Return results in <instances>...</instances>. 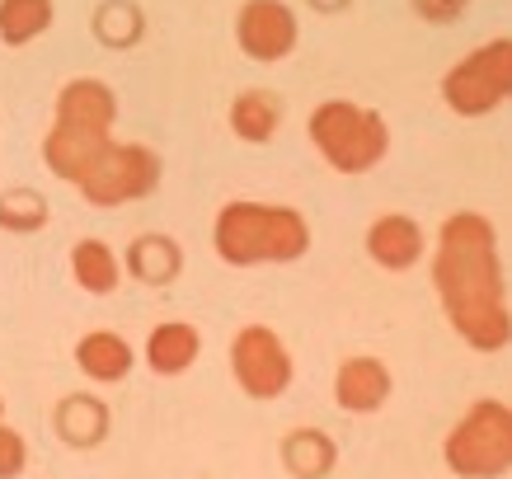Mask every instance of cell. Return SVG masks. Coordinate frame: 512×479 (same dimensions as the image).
Returning <instances> with one entry per match:
<instances>
[{
    "label": "cell",
    "instance_id": "6da1fadb",
    "mask_svg": "<svg viewBox=\"0 0 512 479\" xmlns=\"http://www.w3.org/2000/svg\"><path fill=\"white\" fill-rule=\"evenodd\" d=\"M433 287L447 310L451 329L475 348L498 353L512 343V306H508V273L498 254V231L484 212H451L433 235Z\"/></svg>",
    "mask_w": 512,
    "mask_h": 479
},
{
    "label": "cell",
    "instance_id": "7a4b0ae2",
    "mask_svg": "<svg viewBox=\"0 0 512 479\" xmlns=\"http://www.w3.org/2000/svg\"><path fill=\"white\" fill-rule=\"evenodd\" d=\"M311 221L287 202L235 198L212 221V249L226 268H282L311 254Z\"/></svg>",
    "mask_w": 512,
    "mask_h": 479
},
{
    "label": "cell",
    "instance_id": "3957f363",
    "mask_svg": "<svg viewBox=\"0 0 512 479\" xmlns=\"http://www.w3.org/2000/svg\"><path fill=\"white\" fill-rule=\"evenodd\" d=\"M306 137L334 174H372L390 155V123L357 99H325L306 118Z\"/></svg>",
    "mask_w": 512,
    "mask_h": 479
},
{
    "label": "cell",
    "instance_id": "277c9868",
    "mask_svg": "<svg viewBox=\"0 0 512 479\" xmlns=\"http://www.w3.org/2000/svg\"><path fill=\"white\" fill-rule=\"evenodd\" d=\"M442 461L461 479H498L512 470V404L475 400L442 442Z\"/></svg>",
    "mask_w": 512,
    "mask_h": 479
},
{
    "label": "cell",
    "instance_id": "5b68a950",
    "mask_svg": "<svg viewBox=\"0 0 512 479\" xmlns=\"http://www.w3.org/2000/svg\"><path fill=\"white\" fill-rule=\"evenodd\" d=\"M512 99V38H489L442 76V104L456 118H489Z\"/></svg>",
    "mask_w": 512,
    "mask_h": 479
},
{
    "label": "cell",
    "instance_id": "8992f818",
    "mask_svg": "<svg viewBox=\"0 0 512 479\" xmlns=\"http://www.w3.org/2000/svg\"><path fill=\"white\" fill-rule=\"evenodd\" d=\"M165 179V160L141 141H113L104 160L90 170V179L80 184V198L94 207H127V202L151 198Z\"/></svg>",
    "mask_w": 512,
    "mask_h": 479
},
{
    "label": "cell",
    "instance_id": "52a82bcc",
    "mask_svg": "<svg viewBox=\"0 0 512 479\" xmlns=\"http://www.w3.org/2000/svg\"><path fill=\"white\" fill-rule=\"evenodd\" d=\"M231 376L235 386L245 390L249 400H282L296 381V362L292 348L278 329L268 325H245L231 339Z\"/></svg>",
    "mask_w": 512,
    "mask_h": 479
},
{
    "label": "cell",
    "instance_id": "ba28073f",
    "mask_svg": "<svg viewBox=\"0 0 512 479\" xmlns=\"http://www.w3.org/2000/svg\"><path fill=\"white\" fill-rule=\"evenodd\" d=\"M235 43L249 62L278 66L301 43V19L287 0H245L235 15Z\"/></svg>",
    "mask_w": 512,
    "mask_h": 479
},
{
    "label": "cell",
    "instance_id": "9c48e42d",
    "mask_svg": "<svg viewBox=\"0 0 512 479\" xmlns=\"http://www.w3.org/2000/svg\"><path fill=\"white\" fill-rule=\"evenodd\" d=\"M362 249H367V259H372L376 268L409 273V268H419V263L428 259V231H423L409 212H381V217L367 226V235H362Z\"/></svg>",
    "mask_w": 512,
    "mask_h": 479
},
{
    "label": "cell",
    "instance_id": "30bf717a",
    "mask_svg": "<svg viewBox=\"0 0 512 479\" xmlns=\"http://www.w3.org/2000/svg\"><path fill=\"white\" fill-rule=\"evenodd\" d=\"M113 146V132H90V127H62L52 123L43 141V165L66 184H85L90 170L104 160V151Z\"/></svg>",
    "mask_w": 512,
    "mask_h": 479
},
{
    "label": "cell",
    "instance_id": "8fae6325",
    "mask_svg": "<svg viewBox=\"0 0 512 479\" xmlns=\"http://www.w3.org/2000/svg\"><path fill=\"white\" fill-rule=\"evenodd\" d=\"M390 395H395V376L372 353L343 357V367L334 371V404L343 414H376Z\"/></svg>",
    "mask_w": 512,
    "mask_h": 479
},
{
    "label": "cell",
    "instance_id": "7c38bea8",
    "mask_svg": "<svg viewBox=\"0 0 512 479\" xmlns=\"http://www.w3.org/2000/svg\"><path fill=\"white\" fill-rule=\"evenodd\" d=\"M57 123L90 127V132H113L118 123V94L94 76H76L57 90Z\"/></svg>",
    "mask_w": 512,
    "mask_h": 479
},
{
    "label": "cell",
    "instance_id": "4fadbf2b",
    "mask_svg": "<svg viewBox=\"0 0 512 479\" xmlns=\"http://www.w3.org/2000/svg\"><path fill=\"white\" fill-rule=\"evenodd\" d=\"M132 367H137V348L118 329H90L85 339H76V371L90 376L94 386H118Z\"/></svg>",
    "mask_w": 512,
    "mask_h": 479
},
{
    "label": "cell",
    "instance_id": "5bb4252c",
    "mask_svg": "<svg viewBox=\"0 0 512 479\" xmlns=\"http://www.w3.org/2000/svg\"><path fill=\"white\" fill-rule=\"evenodd\" d=\"M198 353H202V334H198V325H188V320H165V325H156L146 334V348H141L146 367L156 371V376H184V371L198 362Z\"/></svg>",
    "mask_w": 512,
    "mask_h": 479
},
{
    "label": "cell",
    "instance_id": "9a60e30c",
    "mask_svg": "<svg viewBox=\"0 0 512 479\" xmlns=\"http://www.w3.org/2000/svg\"><path fill=\"white\" fill-rule=\"evenodd\" d=\"M282 99L273 90H240L231 99V132L240 141H249V146H268V141L278 137L282 127Z\"/></svg>",
    "mask_w": 512,
    "mask_h": 479
},
{
    "label": "cell",
    "instance_id": "2e32d148",
    "mask_svg": "<svg viewBox=\"0 0 512 479\" xmlns=\"http://www.w3.org/2000/svg\"><path fill=\"white\" fill-rule=\"evenodd\" d=\"M71 278L80 292L90 296H109L123 287V254L104 240H76L71 249Z\"/></svg>",
    "mask_w": 512,
    "mask_h": 479
},
{
    "label": "cell",
    "instance_id": "e0dca14e",
    "mask_svg": "<svg viewBox=\"0 0 512 479\" xmlns=\"http://www.w3.org/2000/svg\"><path fill=\"white\" fill-rule=\"evenodd\" d=\"M179 263H184V254H179V245H174L170 235H141V240L127 245L123 273L160 287V282H170L174 273H179Z\"/></svg>",
    "mask_w": 512,
    "mask_h": 479
},
{
    "label": "cell",
    "instance_id": "ac0fdd59",
    "mask_svg": "<svg viewBox=\"0 0 512 479\" xmlns=\"http://www.w3.org/2000/svg\"><path fill=\"white\" fill-rule=\"evenodd\" d=\"M57 19L52 0H0V43L5 47H29L38 43Z\"/></svg>",
    "mask_w": 512,
    "mask_h": 479
},
{
    "label": "cell",
    "instance_id": "d6986e66",
    "mask_svg": "<svg viewBox=\"0 0 512 479\" xmlns=\"http://www.w3.org/2000/svg\"><path fill=\"white\" fill-rule=\"evenodd\" d=\"M57 433L71 442V447H99L104 433H109V414L94 395H71L57 409Z\"/></svg>",
    "mask_w": 512,
    "mask_h": 479
},
{
    "label": "cell",
    "instance_id": "ffe728a7",
    "mask_svg": "<svg viewBox=\"0 0 512 479\" xmlns=\"http://www.w3.org/2000/svg\"><path fill=\"white\" fill-rule=\"evenodd\" d=\"M24 465H29V442H24L19 428H10V423L0 418V479H19Z\"/></svg>",
    "mask_w": 512,
    "mask_h": 479
},
{
    "label": "cell",
    "instance_id": "44dd1931",
    "mask_svg": "<svg viewBox=\"0 0 512 479\" xmlns=\"http://www.w3.org/2000/svg\"><path fill=\"white\" fill-rule=\"evenodd\" d=\"M470 0H414V10H419L423 19H433V24H451V19L466 10Z\"/></svg>",
    "mask_w": 512,
    "mask_h": 479
},
{
    "label": "cell",
    "instance_id": "7402d4cb",
    "mask_svg": "<svg viewBox=\"0 0 512 479\" xmlns=\"http://www.w3.org/2000/svg\"><path fill=\"white\" fill-rule=\"evenodd\" d=\"M0 418H5V404H0Z\"/></svg>",
    "mask_w": 512,
    "mask_h": 479
}]
</instances>
